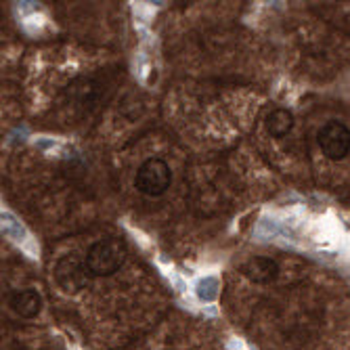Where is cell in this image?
Segmentation results:
<instances>
[{
  "instance_id": "obj_6",
  "label": "cell",
  "mask_w": 350,
  "mask_h": 350,
  "mask_svg": "<svg viewBox=\"0 0 350 350\" xmlns=\"http://www.w3.org/2000/svg\"><path fill=\"white\" fill-rule=\"evenodd\" d=\"M9 304L19 317H23V319H34V317L42 310V298L34 290L15 292L9 300Z\"/></svg>"
},
{
  "instance_id": "obj_2",
  "label": "cell",
  "mask_w": 350,
  "mask_h": 350,
  "mask_svg": "<svg viewBox=\"0 0 350 350\" xmlns=\"http://www.w3.org/2000/svg\"><path fill=\"white\" fill-rule=\"evenodd\" d=\"M170 180H172L170 166L164 160H160V157H149L147 162L141 164V168L135 176V187L143 196L160 198L166 193V189L170 187Z\"/></svg>"
},
{
  "instance_id": "obj_1",
  "label": "cell",
  "mask_w": 350,
  "mask_h": 350,
  "mask_svg": "<svg viewBox=\"0 0 350 350\" xmlns=\"http://www.w3.org/2000/svg\"><path fill=\"white\" fill-rule=\"evenodd\" d=\"M126 260V243L118 237H107L92 243L86 254V265L94 277L113 275Z\"/></svg>"
},
{
  "instance_id": "obj_4",
  "label": "cell",
  "mask_w": 350,
  "mask_h": 350,
  "mask_svg": "<svg viewBox=\"0 0 350 350\" xmlns=\"http://www.w3.org/2000/svg\"><path fill=\"white\" fill-rule=\"evenodd\" d=\"M317 139H319L321 151L334 162L344 160L350 151V131L342 122H327L319 131V135H317Z\"/></svg>"
},
{
  "instance_id": "obj_3",
  "label": "cell",
  "mask_w": 350,
  "mask_h": 350,
  "mask_svg": "<svg viewBox=\"0 0 350 350\" xmlns=\"http://www.w3.org/2000/svg\"><path fill=\"white\" fill-rule=\"evenodd\" d=\"M90 269L86 265V260L74 256H63L57 265H55V279L59 283V288L68 294H76L80 290H84L90 283Z\"/></svg>"
},
{
  "instance_id": "obj_7",
  "label": "cell",
  "mask_w": 350,
  "mask_h": 350,
  "mask_svg": "<svg viewBox=\"0 0 350 350\" xmlns=\"http://www.w3.org/2000/svg\"><path fill=\"white\" fill-rule=\"evenodd\" d=\"M267 133L275 139H283L285 135H288L292 131V126H294V116L288 111V109H283V107H277L273 109L269 116H267Z\"/></svg>"
},
{
  "instance_id": "obj_5",
  "label": "cell",
  "mask_w": 350,
  "mask_h": 350,
  "mask_svg": "<svg viewBox=\"0 0 350 350\" xmlns=\"http://www.w3.org/2000/svg\"><path fill=\"white\" fill-rule=\"evenodd\" d=\"M243 275L254 283H271L279 275V265L267 256H254L243 265Z\"/></svg>"
}]
</instances>
